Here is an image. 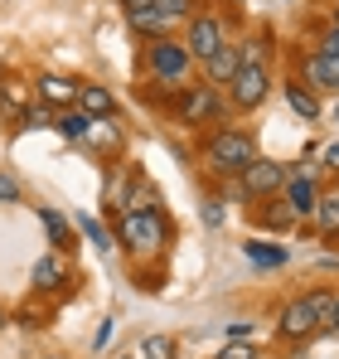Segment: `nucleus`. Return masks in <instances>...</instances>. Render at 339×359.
Returning a JSON list of instances; mask_svg holds the SVG:
<instances>
[{
    "label": "nucleus",
    "mask_w": 339,
    "mask_h": 359,
    "mask_svg": "<svg viewBox=\"0 0 339 359\" xmlns=\"http://www.w3.org/2000/svg\"><path fill=\"white\" fill-rule=\"evenodd\" d=\"M315 219H320L325 233H339V189H330V194L315 199Z\"/></svg>",
    "instance_id": "nucleus-21"
},
{
    "label": "nucleus",
    "mask_w": 339,
    "mask_h": 359,
    "mask_svg": "<svg viewBox=\"0 0 339 359\" xmlns=\"http://www.w3.org/2000/svg\"><path fill=\"white\" fill-rule=\"evenodd\" d=\"M34 97H39V107L63 112V107L78 102V78H68V73H39L34 78Z\"/></svg>",
    "instance_id": "nucleus-7"
},
{
    "label": "nucleus",
    "mask_w": 339,
    "mask_h": 359,
    "mask_svg": "<svg viewBox=\"0 0 339 359\" xmlns=\"http://www.w3.org/2000/svg\"><path fill=\"white\" fill-rule=\"evenodd\" d=\"M300 78H305V88H310V93H339V59L315 49L310 59L300 63Z\"/></svg>",
    "instance_id": "nucleus-10"
},
{
    "label": "nucleus",
    "mask_w": 339,
    "mask_h": 359,
    "mask_svg": "<svg viewBox=\"0 0 339 359\" xmlns=\"http://www.w3.org/2000/svg\"><path fill=\"white\" fill-rule=\"evenodd\" d=\"M112 233H116V248H126L131 257H160L170 243H174V229H170V219L160 214V204H151V209H126Z\"/></svg>",
    "instance_id": "nucleus-1"
},
{
    "label": "nucleus",
    "mask_w": 339,
    "mask_h": 359,
    "mask_svg": "<svg viewBox=\"0 0 339 359\" xmlns=\"http://www.w3.org/2000/svg\"><path fill=\"white\" fill-rule=\"evenodd\" d=\"M242 252H247V262L252 267H262V272H277V267H286L291 262V252H286L282 243H242Z\"/></svg>",
    "instance_id": "nucleus-15"
},
{
    "label": "nucleus",
    "mask_w": 339,
    "mask_h": 359,
    "mask_svg": "<svg viewBox=\"0 0 339 359\" xmlns=\"http://www.w3.org/2000/svg\"><path fill=\"white\" fill-rule=\"evenodd\" d=\"M282 199L291 204V214H296V219H305V214H315V199H320V189H315V180H305V175H286Z\"/></svg>",
    "instance_id": "nucleus-12"
},
{
    "label": "nucleus",
    "mask_w": 339,
    "mask_h": 359,
    "mask_svg": "<svg viewBox=\"0 0 339 359\" xmlns=\"http://www.w3.org/2000/svg\"><path fill=\"white\" fill-rule=\"evenodd\" d=\"M131 359H174V340L170 335H146Z\"/></svg>",
    "instance_id": "nucleus-22"
},
{
    "label": "nucleus",
    "mask_w": 339,
    "mask_h": 359,
    "mask_svg": "<svg viewBox=\"0 0 339 359\" xmlns=\"http://www.w3.org/2000/svg\"><path fill=\"white\" fill-rule=\"evenodd\" d=\"M112 320H102V325H97V335H92V350H107V345H112Z\"/></svg>",
    "instance_id": "nucleus-26"
},
{
    "label": "nucleus",
    "mask_w": 339,
    "mask_h": 359,
    "mask_svg": "<svg viewBox=\"0 0 339 359\" xmlns=\"http://www.w3.org/2000/svg\"><path fill=\"white\" fill-rule=\"evenodd\" d=\"M223 44H228V39H223L219 15H189V29H184V49H189V59H194V63H209Z\"/></svg>",
    "instance_id": "nucleus-5"
},
{
    "label": "nucleus",
    "mask_w": 339,
    "mask_h": 359,
    "mask_svg": "<svg viewBox=\"0 0 339 359\" xmlns=\"http://www.w3.org/2000/svg\"><path fill=\"white\" fill-rule=\"evenodd\" d=\"M78 229L88 233V243H92V248H102V252H112V248H116V233L107 229V224H97L92 214H78Z\"/></svg>",
    "instance_id": "nucleus-20"
},
{
    "label": "nucleus",
    "mask_w": 339,
    "mask_h": 359,
    "mask_svg": "<svg viewBox=\"0 0 339 359\" xmlns=\"http://www.w3.org/2000/svg\"><path fill=\"white\" fill-rule=\"evenodd\" d=\"M126 10H146V5H155V0H121Z\"/></svg>",
    "instance_id": "nucleus-30"
},
{
    "label": "nucleus",
    "mask_w": 339,
    "mask_h": 359,
    "mask_svg": "<svg viewBox=\"0 0 339 359\" xmlns=\"http://www.w3.org/2000/svg\"><path fill=\"white\" fill-rule=\"evenodd\" d=\"M320 161H325V170H335V175H339V141L325 146V156H320Z\"/></svg>",
    "instance_id": "nucleus-28"
},
{
    "label": "nucleus",
    "mask_w": 339,
    "mask_h": 359,
    "mask_svg": "<svg viewBox=\"0 0 339 359\" xmlns=\"http://www.w3.org/2000/svg\"><path fill=\"white\" fill-rule=\"evenodd\" d=\"M320 54H335V59H339V25L330 29V34H325V44H320Z\"/></svg>",
    "instance_id": "nucleus-29"
},
{
    "label": "nucleus",
    "mask_w": 339,
    "mask_h": 359,
    "mask_svg": "<svg viewBox=\"0 0 339 359\" xmlns=\"http://www.w3.org/2000/svg\"><path fill=\"white\" fill-rule=\"evenodd\" d=\"M78 112H88V117H116V97L102 88V83H78V102H73Z\"/></svg>",
    "instance_id": "nucleus-13"
},
{
    "label": "nucleus",
    "mask_w": 339,
    "mask_h": 359,
    "mask_svg": "<svg viewBox=\"0 0 339 359\" xmlns=\"http://www.w3.org/2000/svg\"><path fill=\"white\" fill-rule=\"evenodd\" d=\"M146 73H151V78H155V83H165V88H179V83H184V78H189V49H184V39H165V34H160V39H151V44H146Z\"/></svg>",
    "instance_id": "nucleus-2"
},
{
    "label": "nucleus",
    "mask_w": 339,
    "mask_h": 359,
    "mask_svg": "<svg viewBox=\"0 0 339 359\" xmlns=\"http://www.w3.org/2000/svg\"><path fill=\"white\" fill-rule=\"evenodd\" d=\"M155 10L165 15L170 25H179V20H189V15H194V0H155Z\"/></svg>",
    "instance_id": "nucleus-23"
},
{
    "label": "nucleus",
    "mask_w": 339,
    "mask_h": 359,
    "mask_svg": "<svg viewBox=\"0 0 339 359\" xmlns=\"http://www.w3.org/2000/svg\"><path fill=\"white\" fill-rule=\"evenodd\" d=\"M204 156H209V165H214L219 175H237L242 165L257 161V141H252L247 131H219V136H209Z\"/></svg>",
    "instance_id": "nucleus-4"
},
{
    "label": "nucleus",
    "mask_w": 339,
    "mask_h": 359,
    "mask_svg": "<svg viewBox=\"0 0 339 359\" xmlns=\"http://www.w3.org/2000/svg\"><path fill=\"white\" fill-rule=\"evenodd\" d=\"M228 93H233V102L237 107H262L267 102V93H272V78H267V68L262 63H252V59H242V68H237V78L228 83Z\"/></svg>",
    "instance_id": "nucleus-6"
},
{
    "label": "nucleus",
    "mask_w": 339,
    "mask_h": 359,
    "mask_svg": "<svg viewBox=\"0 0 339 359\" xmlns=\"http://www.w3.org/2000/svg\"><path fill=\"white\" fill-rule=\"evenodd\" d=\"M335 126H339V97H335Z\"/></svg>",
    "instance_id": "nucleus-34"
},
{
    "label": "nucleus",
    "mask_w": 339,
    "mask_h": 359,
    "mask_svg": "<svg viewBox=\"0 0 339 359\" xmlns=\"http://www.w3.org/2000/svg\"><path fill=\"white\" fill-rule=\"evenodd\" d=\"M44 359H68V355H44Z\"/></svg>",
    "instance_id": "nucleus-35"
},
{
    "label": "nucleus",
    "mask_w": 339,
    "mask_h": 359,
    "mask_svg": "<svg viewBox=\"0 0 339 359\" xmlns=\"http://www.w3.org/2000/svg\"><path fill=\"white\" fill-rule=\"evenodd\" d=\"M214 359H257V345H247V340L237 335V340H233V345H223Z\"/></svg>",
    "instance_id": "nucleus-25"
},
{
    "label": "nucleus",
    "mask_w": 339,
    "mask_h": 359,
    "mask_svg": "<svg viewBox=\"0 0 339 359\" xmlns=\"http://www.w3.org/2000/svg\"><path fill=\"white\" fill-rule=\"evenodd\" d=\"M237 68H242V54H237L233 44H223L214 59L204 63V83H209V88H228V83L237 78Z\"/></svg>",
    "instance_id": "nucleus-14"
},
{
    "label": "nucleus",
    "mask_w": 339,
    "mask_h": 359,
    "mask_svg": "<svg viewBox=\"0 0 339 359\" xmlns=\"http://www.w3.org/2000/svg\"><path fill=\"white\" fill-rule=\"evenodd\" d=\"M286 170L282 161H267V156H257L252 165H242L237 170V184L228 189L233 199H272V194H282V184H286Z\"/></svg>",
    "instance_id": "nucleus-3"
},
{
    "label": "nucleus",
    "mask_w": 339,
    "mask_h": 359,
    "mask_svg": "<svg viewBox=\"0 0 339 359\" xmlns=\"http://www.w3.org/2000/svg\"><path fill=\"white\" fill-rule=\"evenodd\" d=\"M63 282H68V262H63L58 252H44V257L34 262V272H29V287H34L39 297H58Z\"/></svg>",
    "instance_id": "nucleus-11"
},
{
    "label": "nucleus",
    "mask_w": 339,
    "mask_h": 359,
    "mask_svg": "<svg viewBox=\"0 0 339 359\" xmlns=\"http://www.w3.org/2000/svg\"><path fill=\"white\" fill-rule=\"evenodd\" d=\"M179 121H189V126H204V121H214V117H223V102H219V88H194V93H184L179 97Z\"/></svg>",
    "instance_id": "nucleus-8"
},
{
    "label": "nucleus",
    "mask_w": 339,
    "mask_h": 359,
    "mask_svg": "<svg viewBox=\"0 0 339 359\" xmlns=\"http://www.w3.org/2000/svg\"><path fill=\"white\" fill-rule=\"evenodd\" d=\"M286 102H291V112H296L300 121H320V97H315L305 83L291 78V83H286Z\"/></svg>",
    "instance_id": "nucleus-17"
},
{
    "label": "nucleus",
    "mask_w": 339,
    "mask_h": 359,
    "mask_svg": "<svg viewBox=\"0 0 339 359\" xmlns=\"http://www.w3.org/2000/svg\"><path fill=\"white\" fill-rule=\"evenodd\" d=\"M330 330L339 335V297H335V311H330Z\"/></svg>",
    "instance_id": "nucleus-31"
},
{
    "label": "nucleus",
    "mask_w": 339,
    "mask_h": 359,
    "mask_svg": "<svg viewBox=\"0 0 339 359\" xmlns=\"http://www.w3.org/2000/svg\"><path fill=\"white\" fill-rule=\"evenodd\" d=\"M204 224L219 229V224H223V204H204Z\"/></svg>",
    "instance_id": "nucleus-27"
},
{
    "label": "nucleus",
    "mask_w": 339,
    "mask_h": 359,
    "mask_svg": "<svg viewBox=\"0 0 339 359\" xmlns=\"http://www.w3.org/2000/svg\"><path fill=\"white\" fill-rule=\"evenodd\" d=\"M88 112H78V107H63V112H54V121H49V126H54V131H63V136H68V141H88Z\"/></svg>",
    "instance_id": "nucleus-18"
},
{
    "label": "nucleus",
    "mask_w": 339,
    "mask_h": 359,
    "mask_svg": "<svg viewBox=\"0 0 339 359\" xmlns=\"http://www.w3.org/2000/svg\"><path fill=\"white\" fill-rule=\"evenodd\" d=\"M5 83H10V78H5V68H0V93H5Z\"/></svg>",
    "instance_id": "nucleus-33"
},
{
    "label": "nucleus",
    "mask_w": 339,
    "mask_h": 359,
    "mask_svg": "<svg viewBox=\"0 0 339 359\" xmlns=\"http://www.w3.org/2000/svg\"><path fill=\"white\" fill-rule=\"evenodd\" d=\"M277 330H282V340H310L315 330H320V316H315V306L300 297V301H291L282 311V320H277Z\"/></svg>",
    "instance_id": "nucleus-9"
},
{
    "label": "nucleus",
    "mask_w": 339,
    "mask_h": 359,
    "mask_svg": "<svg viewBox=\"0 0 339 359\" xmlns=\"http://www.w3.org/2000/svg\"><path fill=\"white\" fill-rule=\"evenodd\" d=\"M39 224H44V238L54 243V248H63V252H73V248H78V233H73V224H68L58 209H39Z\"/></svg>",
    "instance_id": "nucleus-16"
},
{
    "label": "nucleus",
    "mask_w": 339,
    "mask_h": 359,
    "mask_svg": "<svg viewBox=\"0 0 339 359\" xmlns=\"http://www.w3.org/2000/svg\"><path fill=\"white\" fill-rule=\"evenodd\" d=\"M25 199V189H20V180L10 175V170H0V204H20Z\"/></svg>",
    "instance_id": "nucleus-24"
},
{
    "label": "nucleus",
    "mask_w": 339,
    "mask_h": 359,
    "mask_svg": "<svg viewBox=\"0 0 339 359\" xmlns=\"http://www.w3.org/2000/svg\"><path fill=\"white\" fill-rule=\"evenodd\" d=\"M5 325H10V311H5V306H0V330H5Z\"/></svg>",
    "instance_id": "nucleus-32"
},
{
    "label": "nucleus",
    "mask_w": 339,
    "mask_h": 359,
    "mask_svg": "<svg viewBox=\"0 0 339 359\" xmlns=\"http://www.w3.org/2000/svg\"><path fill=\"white\" fill-rule=\"evenodd\" d=\"M126 20H131V29H141V34H151V39H160L170 29V20L155 10V5H146V10H126Z\"/></svg>",
    "instance_id": "nucleus-19"
}]
</instances>
